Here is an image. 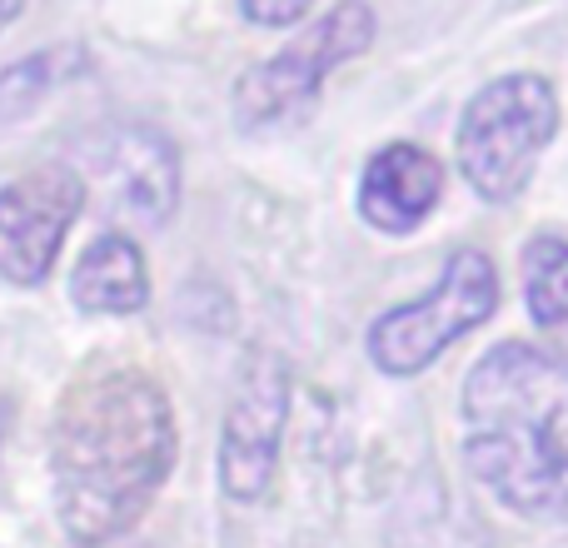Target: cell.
Returning <instances> with one entry per match:
<instances>
[{
  "mask_svg": "<svg viewBox=\"0 0 568 548\" xmlns=\"http://www.w3.org/2000/svg\"><path fill=\"white\" fill-rule=\"evenodd\" d=\"M554 130H559V100H554V85L544 75L519 70V75L489 80L464 105L459 140H454L464 180L494 205L524 195Z\"/></svg>",
  "mask_w": 568,
  "mask_h": 548,
  "instance_id": "cell-3",
  "label": "cell"
},
{
  "mask_svg": "<svg viewBox=\"0 0 568 548\" xmlns=\"http://www.w3.org/2000/svg\"><path fill=\"white\" fill-rule=\"evenodd\" d=\"M10 414H16L10 409V399H0V444H6V434H10Z\"/></svg>",
  "mask_w": 568,
  "mask_h": 548,
  "instance_id": "cell-15",
  "label": "cell"
},
{
  "mask_svg": "<svg viewBox=\"0 0 568 548\" xmlns=\"http://www.w3.org/2000/svg\"><path fill=\"white\" fill-rule=\"evenodd\" d=\"M80 210H85V180L60 160L0 185V280L26 290L45 280Z\"/></svg>",
  "mask_w": 568,
  "mask_h": 548,
  "instance_id": "cell-6",
  "label": "cell"
},
{
  "mask_svg": "<svg viewBox=\"0 0 568 548\" xmlns=\"http://www.w3.org/2000/svg\"><path fill=\"white\" fill-rule=\"evenodd\" d=\"M444 195V165L424 145H384L364 165L359 215L379 235H409L429 220Z\"/></svg>",
  "mask_w": 568,
  "mask_h": 548,
  "instance_id": "cell-8",
  "label": "cell"
},
{
  "mask_svg": "<svg viewBox=\"0 0 568 548\" xmlns=\"http://www.w3.org/2000/svg\"><path fill=\"white\" fill-rule=\"evenodd\" d=\"M100 175L115 190V205L140 225H165L180 195V160L175 145L155 130H115L100 150Z\"/></svg>",
  "mask_w": 568,
  "mask_h": 548,
  "instance_id": "cell-9",
  "label": "cell"
},
{
  "mask_svg": "<svg viewBox=\"0 0 568 548\" xmlns=\"http://www.w3.org/2000/svg\"><path fill=\"white\" fill-rule=\"evenodd\" d=\"M20 10H26V0H0V30H6L10 20L20 16Z\"/></svg>",
  "mask_w": 568,
  "mask_h": 548,
  "instance_id": "cell-14",
  "label": "cell"
},
{
  "mask_svg": "<svg viewBox=\"0 0 568 548\" xmlns=\"http://www.w3.org/2000/svg\"><path fill=\"white\" fill-rule=\"evenodd\" d=\"M175 414L150 374L100 369L70 384L50 429V484L70 544L130 534L175 469Z\"/></svg>",
  "mask_w": 568,
  "mask_h": 548,
  "instance_id": "cell-1",
  "label": "cell"
},
{
  "mask_svg": "<svg viewBox=\"0 0 568 548\" xmlns=\"http://www.w3.org/2000/svg\"><path fill=\"white\" fill-rule=\"evenodd\" d=\"M50 85H55V55H36V60L10 65L6 75H0V110H6V120L26 115Z\"/></svg>",
  "mask_w": 568,
  "mask_h": 548,
  "instance_id": "cell-12",
  "label": "cell"
},
{
  "mask_svg": "<svg viewBox=\"0 0 568 548\" xmlns=\"http://www.w3.org/2000/svg\"><path fill=\"white\" fill-rule=\"evenodd\" d=\"M494 304H499L494 260L484 250H459L419 304H399L369 324V359L384 374L409 379V374L429 369L469 329H479L494 314Z\"/></svg>",
  "mask_w": 568,
  "mask_h": 548,
  "instance_id": "cell-4",
  "label": "cell"
},
{
  "mask_svg": "<svg viewBox=\"0 0 568 548\" xmlns=\"http://www.w3.org/2000/svg\"><path fill=\"white\" fill-rule=\"evenodd\" d=\"M70 300L85 314H135L150 300L145 255L130 235H100L70 274Z\"/></svg>",
  "mask_w": 568,
  "mask_h": 548,
  "instance_id": "cell-10",
  "label": "cell"
},
{
  "mask_svg": "<svg viewBox=\"0 0 568 548\" xmlns=\"http://www.w3.org/2000/svg\"><path fill=\"white\" fill-rule=\"evenodd\" d=\"M284 424H290V369L280 354L260 349L240 369L235 399L225 409V434H220V484L230 499L255 504L270 489Z\"/></svg>",
  "mask_w": 568,
  "mask_h": 548,
  "instance_id": "cell-7",
  "label": "cell"
},
{
  "mask_svg": "<svg viewBox=\"0 0 568 548\" xmlns=\"http://www.w3.org/2000/svg\"><path fill=\"white\" fill-rule=\"evenodd\" d=\"M464 464L524 519H568V354L499 344L464 379Z\"/></svg>",
  "mask_w": 568,
  "mask_h": 548,
  "instance_id": "cell-2",
  "label": "cell"
},
{
  "mask_svg": "<svg viewBox=\"0 0 568 548\" xmlns=\"http://www.w3.org/2000/svg\"><path fill=\"white\" fill-rule=\"evenodd\" d=\"M310 6H314V0H240V10H245L255 26H270V30L294 26V20H300Z\"/></svg>",
  "mask_w": 568,
  "mask_h": 548,
  "instance_id": "cell-13",
  "label": "cell"
},
{
  "mask_svg": "<svg viewBox=\"0 0 568 548\" xmlns=\"http://www.w3.org/2000/svg\"><path fill=\"white\" fill-rule=\"evenodd\" d=\"M524 300L539 329L568 334V245L559 235H534L524 245Z\"/></svg>",
  "mask_w": 568,
  "mask_h": 548,
  "instance_id": "cell-11",
  "label": "cell"
},
{
  "mask_svg": "<svg viewBox=\"0 0 568 548\" xmlns=\"http://www.w3.org/2000/svg\"><path fill=\"white\" fill-rule=\"evenodd\" d=\"M374 45V10L359 0H344L329 16H320L300 40L255 65L235 85V115L245 130H275L284 120H300L310 100L320 95L324 75L344 60L364 55Z\"/></svg>",
  "mask_w": 568,
  "mask_h": 548,
  "instance_id": "cell-5",
  "label": "cell"
}]
</instances>
